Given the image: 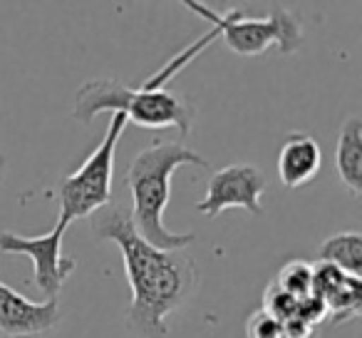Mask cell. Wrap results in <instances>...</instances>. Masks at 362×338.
I'll list each match as a JSON object with an SVG mask.
<instances>
[{"mask_svg": "<svg viewBox=\"0 0 362 338\" xmlns=\"http://www.w3.org/2000/svg\"><path fill=\"white\" fill-rule=\"evenodd\" d=\"M322 167V150L308 132H291L278 152V177L283 187L300 189L317 177Z\"/></svg>", "mask_w": 362, "mask_h": 338, "instance_id": "obj_10", "label": "cell"}, {"mask_svg": "<svg viewBox=\"0 0 362 338\" xmlns=\"http://www.w3.org/2000/svg\"><path fill=\"white\" fill-rule=\"evenodd\" d=\"M187 8L206 23H211L218 38L236 55L256 57L261 52L271 50L273 45L281 55H293L303 45L300 21L286 8H273L266 18H246L236 8L221 16L211 8H204L197 0H187Z\"/></svg>", "mask_w": 362, "mask_h": 338, "instance_id": "obj_4", "label": "cell"}, {"mask_svg": "<svg viewBox=\"0 0 362 338\" xmlns=\"http://www.w3.org/2000/svg\"><path fill=\"white\" fill-rule=\"evenodd\" d=\"M283 293H288L296 301H305L313 296V264L310 261H288L273 278Z\"/></svg>", "mask_w": 362, "mask_h": 338, "instance_id": "obj_13", "label": "cell"}, {"mask_svg": "<svg viewBox=\"0 0 362 338\" xmlns=\"http://www.w3.org/2000/svg\"><path fill=\"white\" fill-rule=\"evenodd\" d=\"M102 112H122L127 122L146 130L176 127L181 137H189L194 125V105L179 92L151 85H124L115 77L82 82L75 95L72 117L82 125L92 122Z\"/></svg>", "mask_w": 362, "mask_h": 338, "instance_id": "obj_3", "label": "cell"}, {"mask_svg": "<svg viewBox=\"0 0 362 338\" xmlns=\"http://www.w3.org/2000/svg\"><path fill=\"white\" fill-rule=\"evenodd\" d=\"M209 167L199 152L181 142H154L132 159L127 187L132 194V227L146 244L161 252H184L197 234H174L166 229L164 212L171 199V177L179 167Z\"/></svg>", "mask_w": 362, "mask_h": 338, "instance_id": "obj_2", "label": "cell"}, {"mask_svg": "<svg viewBox=\"0 0 362 338\" xmlns=\"http://www.w3.org/2000/svg\"><path fill=\"white\" fill-rule=\"evenodd\" d=\"M313 296L320 298L325 313L335 326L347 323L360 316L362 303V283L360 278L345 276L330 264H315L313 266Z\"/></svg>", "mask_w": 362, "mask_h": 338, "instance_id": "obj_9", "label": "cell"}, {"mask_svg": "<svg viewBox=\"0 0 362 338\" xmlns=\"http://www.w3.org/2000/svg\"><path fill=\"white\" fill-rule=\"evenodd\" d=\"M3 167H6V154L0 152V169H3Z\"/></svg>", "mask_w": 362, "mask_h": 338, "instance_id": "obj_15", "label": "cell"}, {"mask_svg": "<svg viewBox=\"0 0 362 338\" xmlns=\"http://www.w3.org/2000/svg\"><path fill=\"white\" fill-rule=\"evenodd\" d=\"M92 229L100 239L117 244L124 259L132 303L127 328L134 338H166V318L189 303L199 286L197 261L184 252H161L146 244L132 227L129 212L107 204L92 214Z\"/></svg>", "mask_w": 362, "mask_h": 338, "instance_id": "obj_1", "label": "cell"}, {"mask_svg": "<svg viewBox=\"0 0 362 338\" xmlns=\"http://www.w3.org/2000/svg\"><path fill=\"white\" fill-rule=\"evenodd\" d=\"M317 259L330 264L345 276L360 278L362 274V237L360 232H340L325 239L317 249Z\"/></svg>", "mask_w": 362, "mask_h": 338, "instance_id": "obj_12", "label": "cell"}, {"mask_svg": "<svg viewBox=\"0 0 362 338\" xmlns=\"http://www.w3.org/2000/svg\"><path fill=\"white\" fill-rule=\"evenodd\" d=\"M266 189L268 179L256 164H228L209 179V192L197 204V212L214 219L226 209H246L258 217Z\"/></svg>", "mask_w": 362, "mask_h": 338, "instance_id": "obj_7", "label": "cell"}, {"mask_svg": "<svg viewBox=\"0 0 362 338\" xmlns=\"http://www.w3.org/2000/svg\"><path fill=\"white\" fill-rule=\"evenodd\" d=\"M335 169L340 182L355 199L362 197V120L357 115L342 122L335 147Z\"/></svg>", "mask_w": 362, "mask_h": 338, "instance_id": "obj_11", "label": "cell"}, {"mask_svg": "<svg viewBox=\"0 0 362 338\" xmlns=\"http://www.w3.org/2000/svg\"><path fill=\"white\" fill-rule=\"evenodd\" d=\"M124 127L127 117L122 112H115L105 137L97 145V150L85 159V164L77 172L60 179V184H57L60 214H65L70 222L92 217L95 212L110 204L112 179H115V154Z\"/></svg>", "mask_w": 362, "mask_h": 338, "instance_id": "obj_5", "label": "cell"}, {"mask_svg": "<svg viewBox=\"0 0 362 338\" xmlns=\"http://www.w3.org/2000/svg\"><path fill=\"white\" fill-rule=\"evenodd\" d=\"M246 338H286L283 336V321H278L266 308H258L246 323Z\"/></svg>", "mask_w": 362, "mask_h": 338, "instance_id": "obj_14", "label": "cell"}, {"mask_svg": "<svg viewBox=\"0 0 362 338\" xmlns=\"http://www.w3.org/2000/svg\"><path fill=\"white\" fill-rule=\"evenodd\" d=\"M65 214L57 217L52 232L40 237H23L16 232H0V254H23L33 261V283L47 298H57L67 278L75 274L77 261L62 254V239L70 227Z\"/></svg>", "mask_w": 362, "mask_h": 338, "instance_id": "obj_6", "label": "cell"}, {"mask_svg": "<svg viewBox=\"0 0 362 338\" xmlns=\"http://www.w3.org/2000/svg\"><path fill=\"white\" fill-rule=\"evenodd\" d=\"M62 311L57 298L30 301L16 288L0 281V333L11 338H33L50 333L60 323Z\"/></svg>", "mask_w": 362, "mask_h": 338, "instance_id": "obj_8", "label": "cell"}]
</instances>
